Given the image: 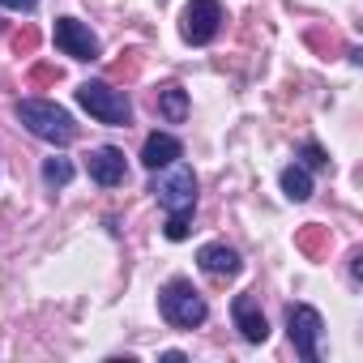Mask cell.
I'll list each match as a JSON object with an SVG mask.
<instances>
[{"label":"cell","mask_w":363,"mask_h":363,"mask_svg":"<svg viewBox=\"0 0 363 363\" xmlns=\"http://www.w3.org/2000/svg\"><path fill=\"white\" fill-rule=\"evenodd\" d=\"M52 39H56V48H60L65 56H73V60H99V39H94L90 26H82L77 18H56Z\"/></svg>","instance_id":"7"},{"label":"cell","mask_w":363,"mask_h":363,"mask_svg":"<svg viewBox=\"0 0 363 363\" xmlns=\"http://www.w3.org/2000/svg\"><path fill=\"white\" fill-rule=\"evenodd\" d=\"M158 308H162V320L175 325V329H197V325H206V316H210L201 291H197L189 278H171V282L158 291Z\"/></svg>","instance_id":"3"},{"label":"cell","mask_w":363,"mask_h":363,"mask_svg":"<svg viewBox=\"0 0 363 363\" xmlns=\"http://www.w3.org/2000/svg\"><path fill=\"white\" fill-rule=\"evenodd\" d=\"M18 120H22L39 141H48V145H69V141L77 137L73 116H69L60 103H52V99H22V103H18Z\"/></svg>","instance_id":"2"},{"label":"cell","mask_w":363,"mask_h":363,"mask_svg":"<svg viewBox=\"0 0 363 363\" xmlns=\"http://www.w3.org/2000/svg\"><path fill=\"white\" fill-rule=\"evenodd\" d=\"M43 179H48L52 189H65L69 179H73V162L69 158H48L43 162Z\"/></svg>","instance_id":"14"},{"label":"cell","mask_w":363,"mask_h":363,"mask_svg":"<svg viewBox=\"0 0 363 363\" xmlns=\"http://www.w3.org/2000/svg\"><path fill=\"white\" fill-rule=\"evenodd\" d=\"M86 171H90L94 184H103V189L124 184V175H128V167H124V150H116V145H99V150H90V154H86Z\"/></svg>","instance_id":"9"},{"label":"cell","mask_w":363,"mask_h":363,"mask_svg":"<svg viewBox=\"0 0 363 363\" xmlns=\"http://www.w3.org/2000/svg\"><path fill=\"white\" fill-rule=\"evenodd\" d=\"M299 158H303L299 167H308V171H325V167H329V154H325L316 141H308V145L299 150Z\"/></svg>","instance_id":"15"},{"label":"cell","mask_w":363,"mask_h":363,"mask_svg":"<svg viewBox=\"0 0 363 363\" xmlns=\"http://www.w3.org/2000/svg\"><path fill=\"white\" fill-rule=\"evenodd\" d=\"M223 26V5L218 0H193V5L179 13V35H184V43L193 48H206Z\"/></svg>","instance_id":"6"},{"label":"cell","mask_w":363,"mask_h":363,"mask_svg":"<svg viewBox=\"0 0 363 363\" xmlns=\"http://www.w3.org/2000/svg\"><path fill=\"white\" fill-rule=\"evenodd\" d=\"M158 111H162V120L179 124V120L189 116V94L179 90V86H162V90H158Z\"/></svg>","instance_id":"13"},{"label":"cell","mask_w":363,"mask_h":363,"mask_svg":"<svg viewBox=\"0 0 363 363\" xmlns=\"http://www.w3.org/2000/svg\"><path fill=\"white\" fill-rule=\"evenodd\" d=\"M150 193H154L158 206L167 210V227H162L167 240H171V244L189 240V223H193V210H197V175H193V167H184V162L175 158L171 171L154 179Z\"/></svg>","instance_id":"1"},{"label":"cell","mask_w":363,"mask_h":363,"mask_svg":"<svg viewBox=\"0 0 363 363\" xmlns=\"http://www.w3.org/2000/svg\"><path fill=\"white\" fill-rule=\"evenodd\" d=\"M197 265L210 274V278H235L244 265H240V252L235 248H227V244H206L201 252H197Z\"/></svg>","instance_id":"10"},{"label":"cell","mask_w":363,"mask_h":363,"mask_svg":"<svg viewBox=\"0 0 363 363\" xmlns=\"http://www.w3.org/2000/svg\"><path fill=\"white\" fill-rule=\"evenodd\" d=\"M0 5H5V9H18V13H30L39 0H0Z\"/></svg>","instance_id":"16"},{"label":"cell","mask_w":363,"mask_h":363,"mask_svg":"<svg viewBox=\"0 0 363 363\" xmlns=\"http://www.w3.org/2000/svg\"><path fill=\"white\" fill-rule=\"evenodd\" d=\"M282 193H286V201H308L312 197V175H308V167H299V162H291V167H282Z\"/></svg>","instance_id":"12"},{"label":"cell","mask_w":363,"mask_h":363,"mask_svg":"<svg viewBox=\"0 0 363 363\" xmlns=\"http://www.w3.org/2000/svg\"><path fill=\"white\" fill-rule=\"evenodd\" d=\"M77 103H82L99 124H107V128H124V124L133 120L128 94L116 90V86H107V82H82V86H77Z\"/></svg>","instance_id":"4"},{"label":"cell","mask_w":363,"mask_h":363,"mask_svg":"<svg viewBox=\"0 0 363 363\" xmlns=\"http://www.w3.org/2000/svg\"><path fill=\"white\" fill-rule=\"evenodd\" d=\"M286 329H291V342H295L299 359H303V363H316V359H320V333H325L320 312L308 308V303H291V308H286Z\"/></svg>","instance_id":"5"},{"label":"cell","mask_w":363,"mask_h":363,"mask_svg":"<svg viewBox=\"0 0 363 363\" xmlns=\"http://www.w3.org/2000/svg\"><path fill=\"white\" fill-rule=\"evenodd\" d=\"M231 320H235L240 337H244V342H252V346H261V342L269 337V320H265L261 303H257V299H252L248 291L231 299Z\"/></svg>","instance_id":"8"},{"label":"cell","mask_w":363,"mask_h":363,"mask_svg":"<svg viewBox=\"0 0 363 363\" xmlns=\"http://www.w3.org/2000/svg\"><path fill=\"white\" fill-rule=\"evenodd\" d=\"M179 154H184V150H179V141H175L171 133H150V137H145V145H141V162H145L150 171L171 167Z\"/></svg>","instance_id":"11"}]
</instances>
